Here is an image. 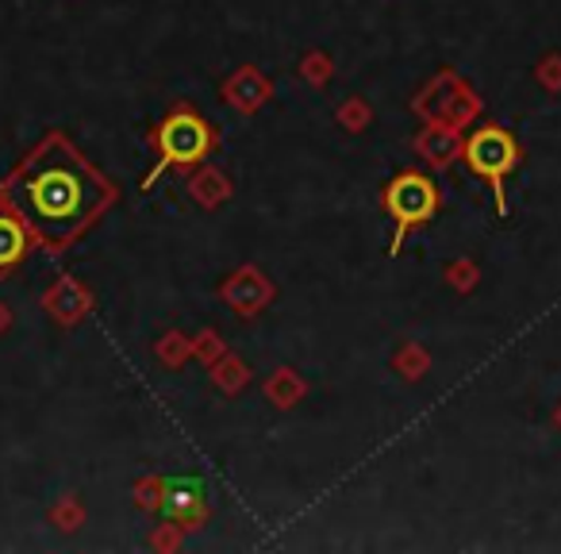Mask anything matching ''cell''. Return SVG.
<instances>
[{"mask_svg": "<svg viewBox=\"0 0 561 554\" xmlns=\"http://www.w3.org/2000/svg\"><path fill=\"white\" fill-rule=\"evenodd\" d=\"M16 201L35 239L47 247H62L85 231L96 212L108 204V185L70 147L50 143L24 166L16 181Z\"/></svg>", "mask_w": 561, "mask_h": 554, "instance_id": "cell-1", "label": "cell"}, {"mask_svg": "<svg viewBox=\"0 0 561 554\" xmlns=\"http://www.w3.org/2000/svg\"><path fill=\"white\" fill-rule=\"evenodd\" d=\"M466 166L484 178L496 193V212L507 216V201H504V181L507 173L519 166V143L507 127H496V124H481L473 127V135L466 139Z\"/></svg>", "mask_w": 561, "mask_h": 554, "instance_id": "cell-2", "label": "cell"}, {"mask_svg": "<svg viewBox=\"0 0 561 554\" xmlns=\"http://www.w3.org/2000/svg\"><path fill=\"white\" fill-rule=\"evenodd\" d=\"M211 150V127L208 120H201L193 109H173L170 116L158 124V166L147 178V185H154V178L173 166H196Z\"/></svg>", "mask_w": 561, "mask_h": 554, "instance_id": "cell-3", "label": "cell"}, {"mask_svg": "<svg viewBox=\"0 0 561 554\" xmlns=\"http://www.w3.org/2000/svg\"><path fill=\"white\" fill-rule=\"evenodd\" d=\"M385 208H389V216L397 219V235H392L389 255H400L404 235L412 231V227H423L427 219H435V212H438L435 181H431L427 173H415V170L397 173V178L385 185Z\"/></svg>", "mask_w": 561, "mask_h": 554, "instance_id": "cell-4", "label": "cell"}, {"mask_svg": "<svg viewBox=\"0 0 561 554\" xmlns=\"http://www.w3.org/2000/svg\"><path fill=\"white\" fill-rule=\"evenodd\" d=\"M27 247H32V231L24 219L0 212V270H12L27 255Z\"/></svg>", "mask_w": 561, "mask_h": 554, "instance_id": "cell-5", "label": "cell"}, {"mask_svg": "<svg viewBox=\"0 0 561 554\" xmlns=\"http://www.w3.org/2000/svg\"><path fill=\"white\" fill-rule=\"evenodd\" d=\"M201 508V485H188V482H173L165 489V500H162V512L165 516H193Z\"/></svg>", "mask_w": 561, "mask_h": 554, "instance_id": "cell-6", "label": "cell"}]
</instances>
